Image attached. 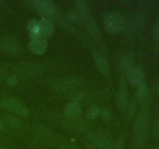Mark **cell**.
I'll return each instance as SVG.
<instances>
[{"label":"cell","mask_w":159,"mask_h":149,"mask_svg":"<svg viewBox=\"0 0 159 149\" xmlns=\"http://www.w3.org/2000/svg\"><path fill=\"white\" fill-rule=\"evenodd\" d=\"M83 83V81L79 78H57L50 81L49 85L57 93H68L81 88Z\"/></svg>","instance_id":"1"},{"label":"cell","mask_w":159,"mask_h":149,"mask_svg":"<svg viewBox=\"0 0 159 149\" xmlns=\"http://www.w3.org/2000/svg\"><path fill=\"white\" fill-rule=\"evenodd\" d=\"M146 17L143 12H137L128 17H125V22L122 34L134 35L142 32L145 26Z\"/></svg>","instance_id":"2"},{"label":"cell","mask_w":159,"mask_h":149,"mask_svg":"<svg viewBox=\"0 0 159 149\" xmlns=\"http://www.w3.org/2000/svg\"><path fill=\"white\" fill-rule=\"evenodd\" d=\"M0 108L11 112L18 116H26L29 110L26 104L13 96H5L0 99Z\"/></svg>","instance_id":"3"},{"label":"cell","mask_w":159,"mask_h":149,"mask_svg":"<svg viewBox=\"0 0 159 149\" xmlns=\"http://www.w3.org/2000/svg\"><path fill=\"white\" fill-rule=\"evenodd\" d=\"M125 22V16L119 12H110L103 18L104 26L110 35H117L122 33Z\"/></svg>","instance_id":"4"},{"label":"cell","mask_w":159,"mask_h":149,"mask_svg":"<svg viewBox=\"0 0 159 149\" xmlns=\"http://www.w3.org/2000/svg\"><path fill=\"white\" fill-rule=\"evenodd\" d=\"M16 76L21 78H34L43 74L46 71V67L41 64L20 63L14 68Z\"/></svg>","instance_id":"5"},{"label":"cell","mask_w":159,"mask_h":149,"mask_svg":"<svg viewBox=\"0 0 159 149\" xmlns=\"http://www.w3.org/2000/svg\"><path fill=\"white\" fill-rule=\"evenodd\" d=\"M150 113V100L141 103V107L135 116L134 133L148 131V118Z\"/></svg>","instance_id":"6"},{"label":"cell","mask_w":159,"mask_h":149,"mask_svg":"<svg viewBox=\"0 0 159 149\" xmlns=\"http://www.w3.org/2000/svg\"><path fill=\"white\" fill-rule=\"evenodd\" d=\"M87 138L91 143V145L97 149H113L114 142L107 135L96 132H90L87 135Z\"/></svg>","instance_id":"7"},{"label":"cell","mask_w":159,"mask_h":149,"mask_svg":"<svg viewBox=\"0 0 159 149\" xmlns=\"http://www.w3.org/2000/svg\"><path fill=\"white\" fill-rule=\"evenodd\" d=\"M33 8L45 18H51L55 16L57 8L53 2L49 0H33L29 2Z\"/></svg>","instance_id":"8"},{"label":"cell","mask_w":159,"mask_h":149,"mask_svg":"<svg viewBox=\"0 0 159 149\" xmlns=\"http://www.w3.org/2000/svg\"><path fill=\"white\" fill-rule=\"evenodd\" d=\"M84 23L85 24L87 31L91 36L92 38L95 40L97 43H99L100 47H104V42L102 40V34L100 30L97 26L96 20L94 17L93 16L91 13H89L84 19Z\"/></svg>","instance_id":"9"},{"label":"cell","mask_w":159,"mask_h":149,"mask_svg":"<svg viewBox=\"0 0 159 149\" xmlns=\"http://www.w3.org/2000/svg\"><path fill=\"white\" fill-rule=\"evenodd\" d=\"M116 102L121 112H125L128 106V88L126 79H121L116 91Z\"/></svg>","instance_id":"10"},{"label":"cell","mask_w":159,"mask_h":149,"mask_svg":"<svg viewBox=\"0 0 159 149\" xmlns=\"http://www.w3.org/2000/svg\"><path fill=\"white\" fill-rule=\"evenodd\" d=\"M64 114L68 121H75L80 119L82 114V106L81 102L74 100L70 102L65 106Z\"/></svg>","instance_id":"11"},{"label":"cell","mask_w":159,"mask_h":149,"mask_svg":"<svg viewBox=\"0 0 159 149\" xmlns=\"http://www.w3.org/2000/svg\"><path fill=\"white\" fill-rule=\"evenodd\" d=\"M0 49L5 53L9 54H16L21 50V45L14 37H6L0 40Z\"/></svg>","instance_id":"12"},{"label":"cell","mask_w":159,"mask_h":149,"mask_svg":"<svg viewBox=\"0 0 159 149\" xmlns=\"http://www.w3.org/2000/svg\"><path fill=\"white\" fill-rule=\"evenodd\" d=\"M92 56L94 61V63L96 65V68L99 70V72L106 78H108L110 75V65H109L108 61L106 59V57L101 54L99 51L96 50H93L92 51Z\"/></svg>","instance_id":"13"},{"label":"cell","mask_w":159,"mask_h":149,"mask_svg":"<svg viewBox=\"0 0 159 149\" xmlns=\"http://www.w3.org/2000/svg\"><path fill=\"white\" fill-rule=\"evenodd\" d=\"M126 80L131 85L138 87L145 81V74L143 68L140 65H134L126 76Z\"/></svg>","instance_id":"14"},{"label":"cell","mask_w":159,"mask_h":149,"mask_svg":"<svg viewBox=\"0 0 159 149\" xmlns=\"http://www.w3.org/2000/svg\"><path fill=\"white\" fill-rule=\"evenodd\" d=\"M27 47L33 54L36 55H43L48 51V43L45 39H33V40H30V41L28 42Z\"/></svg>","instance_id":"15"},{"label":"cell","mask_w":159,"mask_h":149,"mask_svg":"<svg viewBox=\"0 0 159 149\" xmlns=\"http://www.w3.org/2000/svg\"><path fill=\"white\" fill-rule=\"evenodd\" d=\"M134 57L133 54L127 53L122 56L119 61L120 73L122 79H126V76L128 74L129 71L134 68Z\"/></svg>","instance_id":"16"},{"label":"cell","mask_w":159,"mask_h":149,"mask_svg":"<svg viewBox=\"0 0 159 149\" xmlns=\"http://www.w3.org/2000/svg\"><path fill=\"white\" fill-rule=\"evenodd\" d=\"M39 21L40 29V37L43 39L50 38L54 33V25L51 19L42 17Z\"/></svg>","instance_id":"17"},{"label":"cell","mask_w":159,"mask_h":149,"mask_svg":"<svg viewBox=\"0 0 159 149\" xmlns=\"http://www.w3.org/2000/svg\"><path fill=\"white\" fill-rule=\"evenodd\" d=\"M26 32H27L28 36L30 39L41 38L40 37V29L39 21L36 19H31L27 22L26 24Z\"/></svg>","instance_id":"18"},{"label":"cell","mask_w":159,"mask_h":149,"mask_svg":"<svg viewBox=\"0 0 159 149\" xmlns=\"http://www.w3.org/2000/svg\"><path fill=\"white\" fill-rule=\"evenodd\" d=\"M137 88L136 92V99H138V102L141 103L146 102L149 99V89L148 85L146 81L143 82L142 83L140 84Z\"/></svg>","instance_id":"19"},{"label":"cell","mask_w":159,"mask_h":149,"mask_svg":"<svg viewBox=\"0 0 159 149\" xmlns=\"http://www.w3.org/2000/svg\"><path fill=\"white\" fill-rule=\"evenodd\" d=\"M67 19L70 23L75 25H81L84 23V17L75 9H71L67 13Z\"/></svg>","instance_id":"20"},{"label":"cell","mask_w":159,"mask_h":149,"mask_svg":"<svg viewBox=\"0 0 159 149\" xmlns=\"http://www.w3.org/2000/svg\"><path fill=\"white\" fill-rule=\"evenodd\" d=\"M75 9L78 12H79L84 17V19L89 13H90L88 4L86 2L82 1V0H78L75 2Z\"/></svg>","instance_id":"21"},{"label":"cell","mask_w":159,"mask_h":149,"mask_svg":"<svg viewBox=\"0 0 159 149\" xmlns=\"http://www.w3.org/2000/svg\"><path fill=\"white\" fill-rule=\"evenodd\" d=\"M4 118L5 119L3 120H4L6 126H9L11 127H13V128H19L23 124L21 120L19 119L17 116H12V115H8V116H5Z\"/></svg>","instance_id":"22"},{"label":"cell","mask_w":159,"mask_h":149,"mask_svg":"<svg viewBox=\"0 0 159 149\" xmlns=\"http://www.w3.org/2000/svg\"><path fill=\"white\" fill-rule=\"evenodd\" d=\"M100 109L98 106L93 105L90 106L88 109L85 111V115H86V117L88 119L92 120H96V118H98L100 114Z\"/></svg>","instance_id":"23"},{"label":"cell","mask_w":159,"mask_h":149,"mask_svg":"<svg viewBox=\"0 0 159 149\" xmlns=\"http://www.w3.org/2000/svg\"><path fill=\"white\" fill-rule=\"evenodd\" d=\"M138 99L135 97L128 103L126 112H127V116L129 119H131L134 116L135 113L137 111V108H138Z\"/></svg>","instance_id":"24"},{"label":"cell","mask_w":159,"mask_h":149,"mask_svg":"<svg viewBox=\"0 0 159 149\" xmlns=\"http://www.w3.org/2000/svg\"><path fill=\"white\" fill-rule=\"evenodd\" d=\"M48 130H49L45 129L44 127H40L37 132L38 138H40V141H42L43 144L44 143H50L51 141V137Z\"/></svg>","instance_id":"25"},{"label":"cell","mask_w":159,"mask_h":149,"mask_svg":"<svg viewBox=\"0 0 159 149\" xmlns=\"http://www.w3.org/2000/svg\"><path fill=\"white\" fill-rule=\"evenodd\" d=\"M99 116L101 117L103 122L105 123H110L112 120V113L111 111L109 110L107 107H102L100 109V114Z\"/></svg>","instance_id":"26"},{"label":"cell","mask_w":159,"mask_h":149,"mask_svg":"<svg viewBox=\"0 0 159 149\" xmlns=\"http://www.w3.org/2000/svg\"><path fill=\"white\" fill-rule=\"evenodd\" d=\"M69 123L71 124V125L72 126V127H74L75 129H77V130H82L84 129H86V126L88 125L86 122L82 120L81 119L77 120L75 121H69Z\"/></svg>","instance_id":"27"},{"label":"cell","mask_w":159,"mask_h":149,"mask_svg":"<svg viewBox=\"0 0 159 149\" xmlns=\"http://www.w3.org/2000/svg\"><path fill=\"white\" fill-rule=\"evenodd\" d=\"M152 133H153L154 138L159 142V118H156L153 122Z\"/></svg>","instance_id":"28"},{"label":"cell","mask_w":159,"mask_h":149,"mask_svg":"<svg viewBox=\"0 0 159 149\" xmlns=\"http://www.w3.org/2000/svg\"><path fill=\"white\" fill-rule=\"evenodd\" d=\"M153 38L155 43L159 44V17L155 21L153 27Z\"/></svg>","instance_id":"29"},{"label":"cell","mask_w":159,"mask_h":149,"mask_svg":"<svg viewBox=\"0 0 159 149\" xmlns=\"http://www.w3.org/2000/svg\"><path fill=\"white\" fill-rule=\"evenodd\" d=\"M113 149H125V140L124 136H121L120 138H118L116 144H114Z\"/></svg>","instance_id":"30"},{"label":"cell","mask_w":159,"mask_h":149,"mask_svg":"<svg viewBox=\"0 0 159 149\" xmlns=\"http://www.w3.org/2000/svg\"><path fill=\"white\" fill-rule=\"evenodd\" d=\"M6 82H7L8 85H9L10 86H14L17 84L18 82V78L16 74H12V75L8 76L7 79H6Z\"/></svg>","instance_id":"31"},{"label":"cell","mask_w":159,"mask_h":149,"mask_svg":"<svg viewBox=\"0 0 159 149\" xmlns=\"http://www.w3.org/2000/svg\"><path fill=\"white\" fill-rule=\"evenodd\" d=\"M61 149H81L78 146L72 144H62Z\"/></svg>","instance_id":"32"},{"label":"cell","mask_w":159,"mask_h":149,"mask_svg":"<svg viewBox=\"0 0 159 149\" xmlns=\"http://www.w3.org/2000/svg\"><path fill=\"white\" fill-rule=\"evenodd\" d=\"M6 130V124H5L4 120L0 118V132H5Z\"/></svg>","instance_id":"33"},{"label":"cell","mask_w":159,"mask_h":149,"mask_svg":"<svg viewBox=\"0 0 159 149\" xmlns=\"http://www.w3.org/2000/svg\"><path fill=\"white\" fill-rule=\"evenodd\" d=\"M6 76H7V74H6V71H5L3 68H0V81L3 80Z\"/></svg>","instance_id":"34"},{"label":"cell","mask_w":159,"mask_h":149,"mask_svg":"<svg viewBox=\"0 0 159 149\" xmlns=\"http://www.w3.org/2000/svg\"><path fill=\"white\" fill-rule=\"evenodd\" d=\"M155 93H156V96H158V97H159V82L156 86V90H155Z\"/></svg>","instance_id":"35"},{"label":"cell","mask_w":159,"mask_h":149,"mask_svg":"<svg viewBox=\"0 0 159 149\" xmlns=\"http://www.w3.org/2000/svg\"><path fill=\"white\" fill-rule=\"evenodd\" d=\"M87 149H97V148L93 147V145H87Z\"/></svg>","instance_id":"36"},{"label":"cell","mask_w":159,"mask_h":149,"mask_svg":"<svg viewBox=\"0 0 159 149\" xmlns=\"http://www.w3.org/2000/svg\"><path fill=\"white\" fill-rule=\"evenodd\" d=\"M151 149H159V145L155 146V147H153L152 148H151Z\"/></svg>","instance_id":"37"},{"label":"cell","mask_w":159,"mask_h":149,"mask_svg":"<svg viewBox=\"0 0 159 149\" xmlns=\"http://www.w3.org/2000/svg\"><path fill=\"white\" fill-rule=\"evenodd\" d=\"M0 149H8V148H6V147H3V146H1V145H0Z\"/></svg>","instance_id":"38"}]
</instances>
